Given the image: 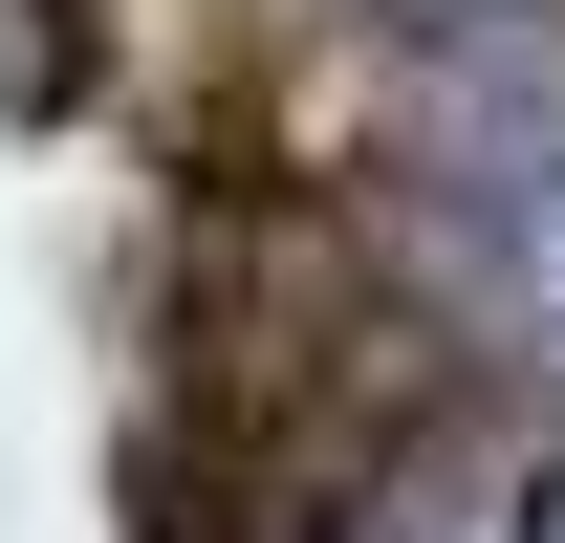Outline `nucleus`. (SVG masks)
<instances>
[{
  "label": "nucleus",
  "mask_w": 565,
  "mask_h": 543,
  "mask_svg": "<svg viewBox=\"0 0 565 543\" xmlns=\"http://www.w3.org/2000/svg\"><path fill=\"white\" fill-rule=\"evenodd\" d=\"M370 217H392L414 327L457 348L479 392L565 413V22L544 0L414 22L392 131H370Z\"/></svg>",
  "instance_id": "nucleus-1"
},
{
  "label": "nucleus",
  "mask_w": 565,
  "mask_h": 543,
  "mask_svg": "<svg viewBox=\"0 0 565 543\" xmlns=\"http://www.w3.org/2000/svg\"><path fill=\"white\" fill-rule=\"evenodd\" d=\"M305 543H544V457H500V435H414V457L349 478V522Z\"/></svg>",
  "instance_id": "nucleus-2"
},
{
  "label": "nucleus",
  "mask_w": 565,
  "mask_h": 543,
  "mask_svg": "<svg viewBox=\"0 0 565 543\" xmlns=\"http://www.w3.org/2000/svg\"><path fill=\"white\" fill-rule=\"evenodd\" d=\"M392 22H479V0H392Z\"/></svg>",
  "instance_id": "nucleus-3"
},
{
  "label": "nucleus",
  "mask_w": 565,
  "mask_h": 543,
  "mask_svg": "<svg viewBox=\"0 0 565 543\" xmlns=\"http://www.w3.org/2000/svg\"><path fill=\"white\" fill-rule=\"evenodd\" d=\"M544 543H565V457H544Z\"/></svg>",
  "instance_id": "nucleus-4"
}]
</instances>
